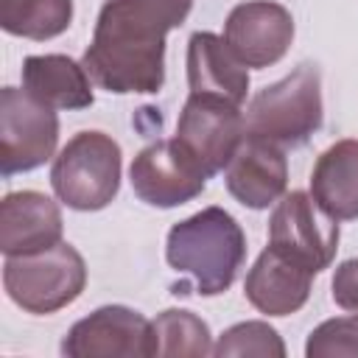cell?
Masks as SVG:
<instances>
[{
    "label": "cell",
    "instance_id": "1",
    "mask_svg": "<svg viewBox=\"0 0 358 358\" xmlns=\"http://www.w3.org/2000/svg\"><path fill=\"white\" fill-rule=\"evenodd\" d=\"M193 0H103L81 56L92 84L115 95H154L165 84V36Z\"/></svg>",
    "mask_w": 358,
    "mask_h": 358
},
{
    "label": "cell",
    "instance_id": "2",
    "mask_svg": "<svg viewBox=\"0 0 358 358\" xmlns=\"http://www.w3.org/2000/svg\"><path fill=\"white\" fill-rule=\"evenodd\" d=\"M246 257V235L224 207H204L168 229L165 260L173 271L193 280L196 294H224Z\"/></svg>",
    "mask_w": 358,
    "mask_h": 358
},
{
    "label": "cell",
    "instance_id": "3",
    "mask_svg": "<svg viewBox=\"0 0 358 358\" xmlns=\"http://www.w3.org/2000/svg\"><path fill=\"white\" fill-rule=\"evenodd\" d=\"M322 123V70L313 62H302L285 78L266 84L246 106V134L280 148H302Z\"/></svg>",
    "mask_w": 358,
    "mask_h": 358
},
{
    "label": "cell",
    "instance_id": "4",
    "mask_svg": "<svg viewBox=\"0 0 358 358\" xmlns=\"http://www.w3.org/2000/svg\"><path fill=\"white\" fill-rule=\"evenodd\" d=\"M123 151L106 131L87 129L62 145L50 165V187L62 204L78 213H95L112 204L120 190Z\"/></svg>",
    "mask_w": 358,
    "mask_h": 358
},
{
    "label": "cell",
    "instance_id": "5",
    "mask_svg": "<svg viewBox=\"0 0 358 358\" xmlns=\"http://www.w3.org/2000/svg\"><path fill=\"white\" fill-rule=\"evenodd\" d=\"M87 285V266L78 249L59 241L34 255H14L3 263V288L8 299L34 316L56 313L73 305Z\"/></svg>",
    "mask_w": 358,
    "mask_h": 358
},
{
    "label": "cell",
    "instance_id": "6",
    "mask_svg": "<svg viewBox=\"0 0 358 358\" xmlns=\"http://www.w3.org/2000/svg\"><path fill=\"white\" fill-rule=\"evenodd\" d=\"M59 145L56 109L17 87L0 90V173H28L45 165Z\"/></svg>",
    "mask_w": 358,
    "mask_h": 358
},
{
    "label": "cell",
    "instance_id": "7",
    "mask_svg": "<svg viewBox=\"0 0 358 358\" xmlns=\"http://www.w3.org/2000/svg\"><path fill=\"white\" fill-rule=\"evenodd\" d=\"M173 137L210 179L227 168L246 137V115L241 112V103L221 95L190 92L179 112Z\"/></svg>",
    "mask_w": 358,
    "mask_h": 358
},
{
    "label": "cell",
    "instance_id": "8",
    "mask_svg": "<svg viewBox=\"0 0 358 358\" xmlns=\"http://www.w3.org/2000/svg\"><path fill=\"white\" fill-rule=\"evenodd\" d=\"M268 246L302 263L313 274L324 271L338 249V224L305 190L285 193L268 218Z\"/></svg>",
    "mask_w": 358,
    "mask_h": 358
},
{
    "label": "cell",
    "instance_id": "9",
    "mask_svg": "<svg viewBox=\"0 0 358 358\" xmlns=\"http://www.w3.org/2000/svg\"><path fill=\"white\" fill-rule=\"evenodd\" d=\"M129 179H131L134 196L143 204L162 207V210L193 201L196 196H201L207 185L204 171L176 143V137L148 143L131 159Z\"/></svg>",
    "mask_w": 358,
    "mask_h": 358
},
{
    "label": "cell",
    "instance_id": "10",
    "mask_svg": "<svg viewBox=\"0 0 358 358\" xmlns=\"http://www.w3.org/2000/svg\"><path fill=\"white\" fill-rule=\"evenodd\" d=\"M70 358H148L154 355L151 322L129 305H103L78 319L62 338Z\"/></svg>",
    "mask_w": 358,
    "mask_h": 358
},
{
    "label": "cell",
    "instance_id": "11",
    "mask_svg": "<svg viewBox=\"0 0 358 358\" xmlns=\"http://www.w3.org/2000/svg\"><path fill=\"white\" fill-rule=\"evenodd\" d=\"M224 42L246 67H271L288 53L294 42V17L274 0L238 3L227 14Z\"/></svg>",
    "mask_w": 358,
    "mask_h": 358
},
{
    "label": "cell",
    "instance_id": "12",
    "mask_svg": "<svg viewBox=\"0 0 358 358\" xmlns=\"http://www.w3.org/2000/svg\"><path fill=\"white\" fill-rule=\"evenodd\" d=\"M224 185L229 196L249 210L271 207L288 187L285 148L246 134L224 168Z\"/></svg>",
    "mask_w": 358,
    "mask_h": 358
},
{
    "label": "cell",
    "instance_id": "13",
    "mask_svg": "<svg viewBox=\"0 0 358 358\" xmlns=\"http://www.w3.org/2000/svg\"><path fill=\"white\" fill-rule=\"evenodd\" d=\"M62 210L39 190H14L0 201V252L6 257L34 255L62 241Z\"/></svg>",
    "mask_w": 358,
    "mask_h": 358
},
{
    "label": "cell",
    "instance_id": "14",
    "mask_svg": "<svg viewBox=\"0 0 358 358\" xmlns=\"http://www.w3.org/2000/svg\"><path fill=\"white\" fill-rule=\"evenodd\" d=\"M313 277L316 274L302 263L266 246L246 274L243 294L249 305L266 316H291L308 302Z\"/></svg>",
    "mask_w": 358,
    "mask_h": 358
},
{
    "label": "cell",
    "instance_id": "15",
    "mask_svg": "<svg viewBox=\"0 0 358 358\" xmlns=\"http://www.w3.org/2000/svg\"><path fill=\"white\" fill-rule=\"evenodd\" d=\"M187 87L190 92L221 95L232 103H243L249 92L246 64L229 50L224 36L213 31H196L187 39Z\"/></svg>",
    "mask_w": 358,
    "mask_h": 358
},
{
    "label": "cell",
    "instance_id": "16",
    "mask_svg": "<svg viewBox=\"0 0 358 358\" xmlns=\"http://www.w3.org/2000/svg\"><path fill=\"white\" fill-rule=\"evenodd\" d=\"M22 90L50 109H87L92 106V78L81 62L64 53L25 56Z\"/></svg>",
    "mask_w": 358,
    "mask_h": 358
},
{
    "label": "cell",
    "instance_id": "17",
    "mask_svg": "<svg viewBox=\"0 0 358 358\" xmlns=\"http://www.w3.org/2000/svg\"><path fill=\"white\" fill-rule=\"evenodd\" d=\"M310 196L336 221L358 218V140H336L319 154L310 171Z\"/></svg>",
    "mask_w": 358,
    "mask_h": 358
},
{
    "label": "cell",
    "instance_id": "18",
    "mask_svg": "<svg viewBox=\"0 0 358 358\" xmlns=\"http://www.w3.org/2000/svg\"><path fill=\"white\" fill-rule=\"evenodd\" d=\"M73 22V0H0V28L11 36L45 42Z\"/></svg>",
    "mask_w": 358,
    "mask_h": 358
},
{
    "label": "cell",
    "instance_id": "19",
    "mask_svg": "<svg viewBox=\"0 0 358 358\" xmlns=\"http://www.w3.org/2000/svg\"><path fill=\"white\" fill-rule=\"evenodd\" d=\"M154 355H213V336L201 316L168 308L151 322Z\"/></svg>",
    "mask_w": 358,
    "mask_h": 358
},
{
    "label": "cell",
    "instance_id": "20",
    "mask_svg": "<svg viewBox=\"0 0 358 358\" xmlns=\"http://www.w3.org/2000/svg\"><path fill=\"white\" fill-rule=\"evenodd\" d=\"M213 355L218 358H229V355H257V358H282L285 355V344L280 338V333L260 319L252 322H238L232 327H227L218 341L213 344Z\"/></svg>",
    "mask_w": 358,
    "mask_h": 358
},
{
    "label": "cell",
    "instance_id": "21",
    "mask_svg": "<svg viewBox=\"0 0 358 358\" xmlns=\"http://www.w3.org/2000/svg\"><path fill=\"white\" fill-rule=\"evenodd\" d=\"M308 358H358V313L316 324L305 341Z\"/></svg>",
    "mask_w": 358,
    "mask_h": 358
},
{
    "label": "cell",
    "instance_id": "22",
    "mask_svg": "<svg viewBox=\"0 0 358 358\" xmlns=\"http://www.w3.org/2000/svg\"><path fill=\"white\" fill-rule=\"evenodd\" d=\"M333 302L347 313H358V257H350L333 271Z\"/></svg>",
    "mask_w": 358,
    "mask_h": 358
}]
</instances>
